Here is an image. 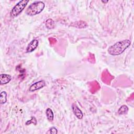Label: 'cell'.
Instances as JSON below:
<instances>
[{
	"label": "cell",
	"mask_w": 134,
	"mask_h": 134,
	"mask_svg": "<svg viewBox=\"0 0 134 134\" xmlns=\"http://www.w3.org/2000/svg\"><path fill=\"white\" fill-rule=\"evenodd\" d=\"M131 41L125 39L116 42L108 49V52L111 55H118L122 53L130 45Z\"/></svg>",
	"instance_id": "cell-1"
},
{
	"label": "cell",
	"mask_w": 134,
	"mask_h": 134,
	"mask_svg": "<svg viewBox=\"0 0 134 134\" xmlns=\"http://www.w3.org/2000/svg\"><path fill=\"white\" fill-rule=\"evenodd\" d=\"M45 4L43 2L36 1L28 7L25 13L28 16H35L40 13L43 10Z\"/></svg>",
	"instance_id": "cell-2"
},
{
	"label": "cell",
	"mask_w": 134,
	"mask_h": 134,
	"mask_svg": "<svg viewBox=\"0 0 134 134\" xmlns=\"http://www.w3.org/2000/svg\"><path fill=\"white\" fill-rule=\"evenodd\" d=\"M28 2V0H23L18 2L11 10L10 12V17L12 18L17 17L25 8Z\"/></svg>",
	"instance_id": "cell-3"
},
{
	"label": "cell",
	"mask_w": 134,
	"mask_h": 134,
	"mask_svg": "<svg viewBox=\"0 0 134 134\" xmlns=\"http://www.w3.org/2000/svg\"><path fill=\"white\" fill-rule=\"evenodd\" d=\"M46 85V82L44 80H40L32 84L29 87V91L30 92H34L38 90L41 89L44 87Z\"/></svg>",
	"instance_id": "cell-4"
},
{
	"label": "cell",
	"mask_w": 134,
	"mask_h": 134,
	"mask_svg": "<svg viewBox=\"0 0 134 134\" xmlns=\"http://www.w3.org/2000/svg\"><path fill=\"white\" fill-rule=\"evenodd\" d=\"M39 44V41L37 39H33L28 44L26 48V52L30 53L35 51L38 47Z\"/></svg>",
	"instance_id": "cell-5"
},
{
	"label": "cell",
	"mask_w": 134,
	"mask_h": 134,
	"mask_svg": "<svg viewBox=\"0 0 134 134\" xmlns=\"http://www.w3.org/2000/svg\"><path fill=\"white\" fill-rule=\"evenodd\" d=\"M72 111L74 115L79 119H81L83 117V113L82 111L80 109V108L75 104H73L72 105Z\"/></svg>",
	"instance_id": "cell-6"
},
{
	"label": "cell",
	"mask_w": 134,
	"mask_h": 134,
	"mask_svg": "<svg viewBox=\"0 0 134 134\" xmlns=\"http://www.w3.org/2000/svg\"><path fill=\"white\" fill-rule=\"evenodd\" d=\"M12 80V76L7 74H1L0 75V84L4 85L8 83Z\"/></svg>",
	"instance_id": "cell-7"
},
{
	"label": "cell",
	"mask_w": 134,
	"mask_h": 134,
	"mask_svg": "<svg viewBox=\"0 0 134 134\" xmlns=\"http://www.w3.org/2000/svg\"><path fill=\"white\" fill-rule=\"evenodd\" d=\"M46 115L48 120L50 122H52L54 118V114L52 110L50 108H47L46 110Z\"/></svg>",
	"instance_id": "cell-8"
},
{
	"label": "cell",
	"mask_w": 134,
	"mask_h": 134,
	"mask_svg": "<svg viewBox=\"0 0 134 134\" xmlns=\"http://www.w3.org/2000/svg\"><path fill=\"white\" fill-rule=\"evenodd\" d=\"M71 26L76 28H77L78 26H80L79 28H84L87 26V24L86 22L81 20V21H78L71 24Z\"/></svg>",
	"instance_id": "cell-9"
},
{
	"label": "cell",
	"mask_w": 134,
	"mask_h": 134,
	"mask_svg": "<svg viewBox=\"0 0 134 134\" xmlns=\"http://www.w3.org/2000/svg\"><path fill=\"white\" fill-rule=\"evenodd\" d=\"M46 26L49 29H53L54 27V21L51 18L48 19L46 21Z\"/></svg>",
	"instance_id": "cell-10"
},
{
	"label": "cell",
	"mask_w": 134,
	"mask_h": 134,
	"mask_svg": "<svg viewBox=\"0 0 134 134\" xmlns=\"http://www.w3.org/2000/svg\"><path fill=\"white\" fill-rule=\"evenodd\" d=\"M7 93L5 91H2L0 93V103L4 104L7 102Z\"/></svg>",
	"instance_id": "cell-11"
},
{
	"label": "cell",
	"mask_w": 134,
	"mask_h": 134,
	"mask_svg": "<svg viewBox=\"0 0 134 134\" xmlns=\"http://www.w3.org/2000/svg\"><path fill=\"white\" fill-rule=\"evenodd\" d=\"M128 111V107H127V106L124 105L119 108L118 110V113L119 115H123V114H127Z\"/></svg>",
	"instance_id": "cell-12"
},
{
	"label": "cell",
	"mask_w": 134,
	"mask_h": 134,
	"mask_svg": "<svg viewBox=\"0 0 134 134\" xmlns=\"http://www.w3.org/2000/svg\"><path fill=\"white\" fill-rule=\"evenodd\" d=\"M31 124H34V125L37 124V119L35 117H31V118L30 120H27L26 122V125H28Z\"/></svg>",
	"instance_id": "cell-13"
},
{
	"label": "cell",
	"mask_w": 134,
	"mask_h": 134,
	"mask_svg": "<svg viewBox=\"0 0 134 134\" xmlns=\"http://www.w3.org/2000/svg\"><path fill=\"white\" fill-rule=\"evenodd\" d=\"M46 133H51V134H56L58 133V130L55 127H52L50 128Z\"/></svg>",
	"instance_id": "cell-14"
},
{
	"label": "cell",
	"mask_w": 134,
	"mask_h": 134,
	"mask_svg": "<svg viewBox=\"0 0 134 134\" xmlns=\"http://www.w3.org/2000/svg\"><path fill=\"white\" fill-rule=\"evenodd\" d=\"M108 1H102V2H103V3H107Z\"/></svg>",
	"instance_id": "cell-15"
}]
</instances>
